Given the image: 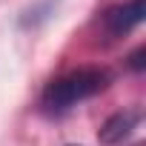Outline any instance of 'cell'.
Segmentation results:
<instances>
[{
	"label": "cell",
	"instance_id": "2",
	"mask_svg": "<svg viewBox=\"0 0 146 146\" xmlns=\"http://www.w3.org/2000/svg\"><path fill=\"white\" fill-rule=\"evenodd\" d=\"M140 20H143V0H132V3L115 6L103 15V29L109 32V37H123Z\"/></svg>",
	"mask_w": 146,
	"mask_h": 146
},
{
	"label": "cell",
	"instance_id": "1",
	"mask_svg": "<svg viewBox=\"0 0 146 146\" xmlns=\"http://www.w3.org/2000/svg\"><path fill=\"white\" fill-rule=\"evenodd\" d=\"M109 80H112V75L100 66H83V69H75V72H66L63 78H57L46 86L40 106L49 115H63L69 109H75L78 103L100 95L109 86Z\"/></svg>",
	"mask_w": 146,
	"mask_h": 146
},
{
	"label": "cell",
	"instance_id": "3",
	"mask_svg": "<svg viewBox=\"0 0 146 146\" xmlns=\"http://www.w3.org/2000/svg\"><path fill=\"white\" fill-rule=\"evenodd\" d=\"M137 120H140V112H135V109H126V112L112 115V117L100 126V140L109 143V146L123 143V140L132 135V129L137 126Z\"/></svg>",
	"mask_w": 146,
	"mask_h": 146
}]
</instances>
